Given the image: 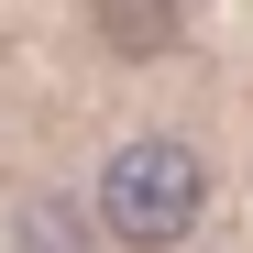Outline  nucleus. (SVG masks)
Returning <instances> with one entry per match:
<instances>
[{"instance_id":"obj_1","label":"nucleus","mask_w":253,"mask_h":253,"mask_svg":"<svg viewBox=\"0 0 253 253\" xmlns=\"http://www.w3.org/2000/svg\"><path fill=\"white\" fill-rule=\"evenodd\" d=\"M198 198H209V165H198L187 143L143 132V143H121V154H110V176H99V220H110L121 242L165 253V242H187V231H198Z\"/></svg>"},{"instance_id":"obj_2","label":"nucleus","mask_w":253,"mask_h":253,"mask_svg":"<svg viewBox=\"0 0 253 253\" xmlns=\"http://www.w3.org/2000/svg\"><path fill=\"white\" fill-rule=\"evenodd\" d=\"M99 33L121 55H154V44H176V11H99Z\"/></svg>"},{"instance_id":"obj_3","label":"nucleus","mask_w":253,"mask_h":253,"mask_svg":"<svg viewBox=\"0 0 253 253\" xmlns=\"http://www.w3.org/2000/svg\"><path fill=\"white\" fill-rule=\"evenodd\" d=\"M22 253H77V209L66 198H33L22 209Z\"/></svg>"}]
</instances>
